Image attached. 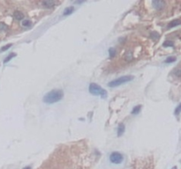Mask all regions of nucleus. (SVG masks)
<instances>
[{
	"instance_id": "nucleus-1",
	"label": "nucleus",
	"mask_w": 181,
	"mask_h": 169,
	"mask_svg": "<svg viewBox=\"0 0 181 169\" xmlns=\"http://www.w3.org/2000/svg\"><path fill=\"white\" fill-rule=\"evenodd\" d=\"M64 97V93L61 90H52L46 93L43 96V102L47 104H53V103L58 102Z\"/></svg>"
},
{
	"instance_id": "nucleus-2",
	"label": "nucleus",
	"mask_w": 181,
	"mask_h": 169,
	"mask_svg": "<svg viewBox=\"0 0 181 169\" xmlns=\"http://www.w3.org/2000/svg\"><path fill=\"white\" fill-rule=\"evenodd\" d=\"M88 91L91 94L95 96H101L102 98H106L107 97V92L104 89H103L99 85L95 83H91L88 87Z\"/></svg>"
},
{
	"instance_id": "nucleus-3",
	"label": "nucleus",
	"mask_w": 181,
	"mask_h": 169,
	"mask_svg": "<svg viewBox=\"0 0 181 169\" xmlns=\"http://www.w3.org/2000/svg\"><path fill=\"white\" fill-rule=\"evenodd\" d=\"M134 79V77L133 76H123V77H120V78H118L117 79H114L111 81V82H109L108 83V86L109 87H117V86H120L122 84H125V83H127V82H130L132 80Z\"/></svg>"
},
{
	"instance_id": "nucleus-4",
	"label": "nucleus",
	"mask_w": 181,
	"mask_h": 169,
	"mask_svg": "<svg viewBox=\"0 0 181 169\" xmlns=\"http://www.w3.org/2000/svg\"><path fill=\"white\" fill-rule=\"evenodd\" d=\"M110 160L113 164H120L124 160V157L121 153H117V152H114L110 155Z\"/></svg>"
},
{
	"instance_id": "nucleus-5",
	"label": "nucleus",
	"mask_w": 181,
	"mask_h": 169,
	"mask_svg": "<svg viewBox=\"0 0 181 169\" xmlns=\"http://www.w3.org/2000/svg\"><path fill=\"white\" fill-rule=\"evenodd\" d=\"M153 5H154V7L155 8V9L159 10V9H162L163 7L164 6V2L159 1V0H157V1H154V2H153Z\"/></svg>"
},
{
	"instance_id": "nucleus-6",
	"label": "nucleus",
	"mask_w": 181,
	"mask_h": 169,
	"mask_svg": "<svg viewBox=\"0 0 181 169\" xmlns=\"http://www.w3.org/2000/svg\"><path fill=\"white\" fill-rule=\"evenodd\" d=\"M125 127L124 123H119L118 124V128H117V136H121L125 132Z\"/></svg>"
},
{
	"instance_id": "nucleus-7",
	"label": "nucleus",
	"mask_w": 181,
	"mask_h": 169,
	"mask_svg": "<svg viewBox=\"0 0 181 169\" xmlns=\"http://www.w3.org/2000/svg\"><path fill=\"white\" fill-rule=\"evenodd\" d=\"M178 25H181V20H174L169 23V25H168V28H172V27H177V26H178Z\"/></svg>"
},
{
	"instance_id": "nucleus-8",
	"label": "nucleus",
	"mask_w": 181,
	"mask_h": 169,
	"mask_svg": "<svg viewBox=\"0 0 181 169\" xmlns=\"http://www.w3.org/2000/svg\"><path fill=\"white\" fill-rule=\"evenodd\" d=\"M13 16L17 20H23L24 14L22 13L21 12H20V11H15V12H14Z\"/></svg>"
},
{
	"instance_id": "nucleus-9",
	"label": "nucleus",
	"mask_w": 181,
	"mask_h": 169,
	"mask_svg": "<svg viewBox=\"0 0 181 169\" xmlns=\"http://www.w3.org/2000/svg\"><path fill=\"white\" fill-rule=\"evenodd\" d=\"M43 5L44 7H49V8H50V7H52L55 4V2L54 1H50V0H45V1H43Z\"/></svg>"
},
{
	"instance_id": "nucleus-10",
	"label": "nucleus",
	"mask_w": 181,
	"mask_h": 169,
	"mask_svg": "<svg viewBox=\"0 0 181 169\" xmlns=\"http://www.w3.org/2000/svg\"><path fill=\"white\" fill-rule=\"evenodd\" d=\"M73 11H74V7L73 6H70V7H67L66 9L64 11V15L65 16H67V15H70V14H72L73 12Z\"/></svg>"
},
{
	"instance_id": "nucleus-11",
	"label": "nucleus",
	"mask_w": 181,
	"mask_h": 169,
	"mask_svg": "<svg viewBox=\"0 0 181 169\" xmlns=\"http://www.w3.org/2000/svg\"><path fill=\"white\" fill-rule=\"evenodd\" d=\"M141 105H138V106H136L135 107L133 108L132 114H133V115H138V114L140 113V111H141Z\"/></svg>"
},
{
	"instance_id": "nucleus-12",
	"label": "nucleus",
	"mask_w": 181,
	"mask_h": 169,
	"mask_svg": "<svg viewBox=\"0 0 181 169\" xmlns=\"http://www.w3.org/2000/svg\"><path fill=\"white\" fill-rule=\"evenodd\" d=\"M14 56H16V54H15V53H11L10 55H8V56H7V57L5 58V59L4 60V63H8V62H9V61L12 59V58H13Z\"/></svg>"
},
{
	"instance_id": "nucleus-13",
	"label": "nucleus",
	"mask_w": 181,
	"mask_h": 169,
	"mask_svg": "<svg viewBox=\"0 0 181 169\" xmlns=\"http://www.w3.org/2000/svg\"><path fill=\"white\" fill-rule=\"evenodd\" d=\"M177 60V58L176 57H174V56H169V57H167L166 59H165V63H173V62H175Z\"/></svg>"
},
{
	"instance_id": "nucleus-14",
	"label": "nucleus",
	"mask_w": 181,
	"mask_h": 169,
	"mask_svg": "<svg viewBox=\"0 0 181 169\" xmlns=\"http://www.w3.org/2000/svg\"><path fill=\"white\" fill-rule=\"evenodd\" d=\"M21 25L25 27H30L31 26V21L29 20H23V21L21 22Z\"/></svg>"
},
{
	"instance_id": "nucleus-15",
	"label": "nucleus",
	"mask_w": 181,
	"mask_h": 169,
	"mask_svg": "<svg viewBox=\"0 0 181 169\" xmlns=\"http://www.w3.org/2000/svg\"><path fill=\"white\" fill-rule=\"evenodd\" d=\"M150 37L153 39V40H157L158 38H159V33H156V32H152V33H150Z\"/></svg>"
},
{
	"instance_id": "nucleus-16",
	"label": "nucleus",
	"mask_w": 181,
	"mask_h": 169,
	"mask_svg": "<svg viewBox=\"0 0 181 169\" xmlns=\"http://www.w3.org/2000/svg\"><path fill=\"white\" fill-rule=\"evenodd\" d=\"M163 46L164 47H173L174 46V43L172 42L171 41H166L164 42Z\"/></svg>"
},
{
	"instance_id": "nucleus-17",
	"label": "nucleus",
	"mask_w": 181,
	"mask_h": 169,
	"mask_svg": "<svg viewBox=\"0 0 181 169\" xmlns=\"http://www.w3.org/2000/svg\"><path fill=\"white\" fill-rule=\"evenodd\" d=\"M109 55H110V57H114L115 55H116V49H113V48H111L110 49H109Z\"/></svg>"
},
{
	"instance_id": "nucleus-18",
	"label": "nucleus",
	"mask_w": 181,
	"mask_h": 169,
	"mask_svg": "<svg viewBox=\"0 0 181 169\" xmlns=\"http://www.w3.org/2000/svg\"><path fill=\"white\" fill-rule=\"evenodd\" d=\"M13 46V44H7L5 46H3L1 48V49H0V52H4L5 50H7L8 49H10L11 47Z\"/></svg>"
},
{
	"instance_id": "nucleus-19",
	"label": "nucleus",
	"mask_w": 181,
	"mask_h": 169,
	"mask_svg": "<svg viewBox=\"0 0 181 169\" xmlns=\"http://www.w3.org/2000/svg\"><path fill=\"white\" fill-rule=\"evenodd\" d=\"M180 113H181V103L178 105V107H176L174 114L175 115H178V114H180Z\"/></svg>"
},
{
	"instance_id": "nucleus-20",
	"label": "nucleus",
	"mask_w": 181,
	"mask_h": 169,
	"mask_svg": "<svg viewBox=\"0 0 181 169\" xmlns=\"http://www.w3.org/2000/svg\"><path fill=\"white\" fill-rule=\"evenodd\" d=\"M133 55H132V53L131 52H128V54L127 55H125V59L127 60V61H130V60H132L133 59Z\"/></svg>"
},
{
	"instance_id": "nucleus-21",
	"label": "nucleus",
	"mask_w": 181,
	"mask_h": 169,
	"mask_svg": "<svg viewBox=\"0 0 181 169\" xmlns=\"http://www.w3.org/2000/svg\"><path fill=\"white\" fill-rule=\"evenodd\" d=\"M7 28V26L4 23H0V30H5Z\"/></svg>"
},
{
	"instance_id": "nucleus-22",
	"label": "nucleus",
	"mask_w": 181,
	"mask_h": 169,
	"mask_svg": "<svg viewBox=\"0 0 181 169\" xmlns=\"http://www.w3.org/2000/svg\"><path fill=\"white\" fill-rule=\"evenodd\" d=\"M175 74L177 75V76H178V77H181V70H178L176 72H175Z\"/></svg>"
},
{
	"instance_id": "nucleus-23",
	"label": "nucleus",
	"mask_w": 181,
	"mask_h": 169,
	"mask_svg": "<svg viewBox=\"0 0 181 169\" xmlns=\"http://www.w3.org/2000/svg\"><path fill=\"white\" fill-rule=\"evenodd\" d=\"M172 169H177V166H173V167H172Z\"/></svg>"
},
{
	"instance_id": "nucleus-24",
	"label": "nucleus",
	"mask_w": 181,
	"mask_h": 169,
	"mask_svg": "<svg viewBox=\"0 0 181 169\" xmlns=\"http://www.w3.org/2000/svg\"><path fill=\"white\" fill-rule=\"evenodd\" d=\"M24 169H30V167H25Z\"/></svg>"
}]
</instances>
